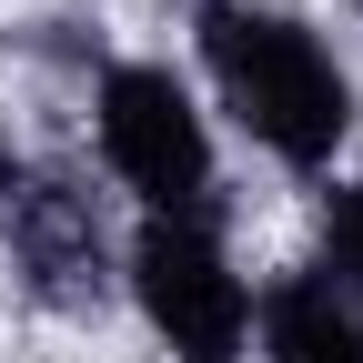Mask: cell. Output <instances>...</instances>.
<instances>
[{
  "instance_id": "obj_6",
  "label": "cell",
  "mask_w": 363,
  "mask_h": 363,
  "mask_svg": "<svg viewBox=\"0 0 363 363\" xmlns=\"http://www.w3.org/2000/svg\"><path fill=\"white\" fill-rule=\"evenodd\" d=\"M323 283L343 303H363V182H343L323 202Z\"/></svg>"
},
{
  "instance_id": "obj_3",
  "label": "cell",
  "mask_w": 363,
  "mask_h": 363,
  "mask_svg": "<svg viewBox=\"0 0 363 363\" xmlns=\"http://www.w3.org/2000/svg\"><path fill=\"white\" fill-rule=\"evenodd\" d=\"M91 121H101V162L142 222L162 212H212V131L192 111V91H182L162 61H111L101 91H91Z\"/></svg>"
},
{
  "instance_id": "obj_7",
  "label": "cell",
  "mask_w": 363,
  "mask_h": 363,
  "mask_svg": "<svg viewBox=\"0 0 363 363\" xmlns=\"http://www.w3.org/2000/svg\"><path fill=\"white\" fill-rule=\"evenodd\" d=\"M11 182H21V162H11V131H0V192H11Z\"/></svg>"
},
{
  "instance_id": "obj_4",
  "label": "cell",
  "mask_w": 363,
  "mask_h": 363,
  "mask_svg": "<svg viewBox=\"0 0 363 363\" xmlns=\"http://www.w3.org/2000/svg\"><path fill=\"white\" fill-rule=\"evenodd\" d=\"M0 202H11V262L51 313H91L111 293V242H101V212L81 182L40 172V182H11Z\"/></svg>"
},
{
  "instance_id": "obj_5",
  "label": "cell",
  "mask_w": 363,
  "mask_h": 363,
  "mask_svg": "<svg viewBox=\"0 0 363 363\" xmlns=\"http://www.w3.org/2000/svg\"><path fill=\"white\" fill-rule=\"evenodd\" d=\"M262 363H363V303H343L323 272H283L252 303Z\"/></svg>"
},
{
  "instance_id": "obj_1",
  "label": "cell",
  "mask_w": 363,
  "mask_h": 363,
  "mask_svg": "<svg viewBox=\"0 0 363 363\" xmlns=\"http://www.w3.org/2000/svg\"><path fill=\"white\" fill-rule=\"evenodd\" d=\"M202 71L222 91V111H233L283 172H323L343 152L353 81H343L333 40L313 21L262 11V0H202Z\"/></svg>"
},
{
  "instance_id": "obj_2",
  "label": "cell",
  "mask_w": 363,
  "mask_h": 363,
  "mask_svg": "<svg viewBox=\"0 0 363 363\" xmlns=\"http://www.w3.org/2000/svg\"><path fill=\"white\" fill-rule=\"evenodd\" d=\"M121 272H131V303H142V323L162 333L172 363H242L252 353V283L233 272L212 212L142 222L131 252H121Z\"/></svg>"
}]
</instances>
